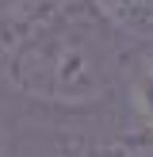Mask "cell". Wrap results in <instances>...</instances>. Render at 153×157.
Instances as JSON below:
<instances>
[{
    "label": "cell",
    "mask_w": 153,
    "mask_h": 157,
    "mask_svg": "<svg viewBox=\"0 0 153 157\" xmlns=\"http://www.w3.org/2000/svg\"><path fill=\"white\" fill-rule=\"evenodd\" d=\"M138 65V46L107 27L88 0L69 4L50 23L0 58V104L27 111H99L122 104Z\"/></svg>",
    "instance_id": "1"
},
{
    "label": "cell",
    "mask_w": 153,
    "mask_h": 157,
    "mask_svg": "<svg viewBox=\"0 0 153 157\" xmlns=\"http://www.w3.org/2000/svg\"><path fill=\"white\" fill-rule=\"evenodd\" d=\"M8 153V119H4V107H0V157Z\"/></svg>",
    "instance_id": "2"
}]
</instances>
